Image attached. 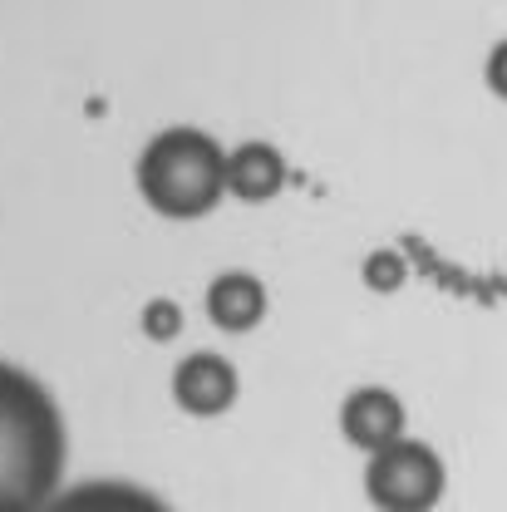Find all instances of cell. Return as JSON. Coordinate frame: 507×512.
Instances as JSON below:
<instances>
[{"instance_id":"obj_4","label":"cell","mask_w":507,"mask_h":512,"mask_svg":"<svg viewBox=\"0 0 507 512\" xmlns=\"http://www.w3.org/2000/svg\"><path fill=\"white\" fill-rule=\"evenodd\" d=\"M237 394H242V380H237L232 360L217 355V350H197V355H188V360L173 370V399H178V409L192 414V419H217V414H227V409L237 404Z\"/></svg>"},{"instance_id":"obj_5","label":"cell","mask_w":507,"mask_h":512,"mask_svg":"<svg viewBox=\"0 0 507 512\" xmlns=\"http://www.w3.org/2000/svg\"><path fill=\"white\" fill-rule=\"evenodd\" d=\"M340 434L360 453H380V448L399 444L404 439V399L384 384L350 389L345 404H340Z\"/></svg>"},{"instance_id":"obj_6","label":"cell","mask_w":507,"mask_h":512,"mask_svg":"<svg viewBox=\"0 0 507 512\" xmlns=\"http://www.w3.org/2000/svg\"><path fill=\"white\" fill-rule=\"evenodd\" d=\"M207 320L227 335H247L266 320V286L252 271H222L207 286Z\"/></svg>"},{"instance_id":"obj_11","label":"cell","mask_w":507,"mask_h":512,"mask_svg":"<svg viewBox=\"0 0 507 512\" xmlns=\"http://www.w3.org/2000/svg\"><path fill=\"white\" fill-rule=\"evenodd\" d=\"M488 89L498 94V99H507V40H498L493 50H488Z\"/></svg>"},{"instance_id":"obj_8","label":"cell","mask_w":507,"mask_h":512,"mask_svg":"<svg viewBox=\"0 0 507 512\" xmlns=\"http://www.w3.org/2000/svg\"><path fill=\"white\" fill-rule=\"evenodd\" d=\"M40 512H173L158 493L138 488V483H119V478H94L79 483L69 493H55Z\"/></svg>"},{"instance_id":"obj_7","label":"cell","mask_w":507,"mask_h":512,"mask_svg":"<svg viewBox=\"0 0 507 512\" xmlns=\"http://www.w3.org/2000/svg\"><path fill=\"white\" fill-rule=\"evenodd\" d=\"M281 188H286V158L271 143L247 138L227 153V192L237 202H271Z\"/></svg>"},{"instance_id":"obj_3","label":"cell","mask_w":507,"mask_h":512,"mask_svg":"<svg viewBox=\"0 0 507 512\" xmlns=\"http://www.w3.org/2000/svg\"><path fill=\"white\" fill-rule=\"evenodd\" d=\"M444 483V458L419 439H399L370 453L365 468V493L380 512H434L444 498Z\"/></svg>"},{"instance_id":"obj_9","label":"cell","mask_w":507,"mask_h":512,"mask_svg":"<svg viewBox=\"0 0 507 512\" xmlns=\"http://www.w3.org/2000/svg\"><path fill=\"white\" fill-rule=\"evenodd\" d=\"M404 276H409V266H404L399 252H370L365 266H360V281H365L375 296H394V291L404 286Z\"/></svg>"},{"instance_id":"obj_2","label":"cell","mask_w":507,"mask_h":512,"mask_svg":"<svg viewBox=\"0 0 507 512\" xmlns=\"http://www.w3.org/2000/svg\"><path fill=\"white\" fill-rule=\"evenodd\" d=\"M138 192L158 217H207L227 192V153L202 128H163L138 153Z\"/></svg>"},{"instance_id":"obj_1","label":"cell","mask_w":507,"mask_h":512,"mask_svg":"<svg viewBox=\"0 0 507 512\" xmlns=\"http://www.w3.org/2000/svg\"><path fill=\"white\" fill-rule=\"evenodd\" d=\"M64 419L50 389L0 360V512H40L60 493Z\"/></svg>"},{"instance_id":"obj_10","label":"cell","mask_w":507,"mask_h":512,"mask_svg":"<svg viewBox=\"0 0 507 512\" xmlns=\"http://www.w3.org/2000/svg\"><path fill=\"white\" fill-rule=\"evenodd\" d=\"M143 335H148V340H173V335H183V306L168 301V296L148 301V306H143Z\"/></svg>"}]
</instances>
